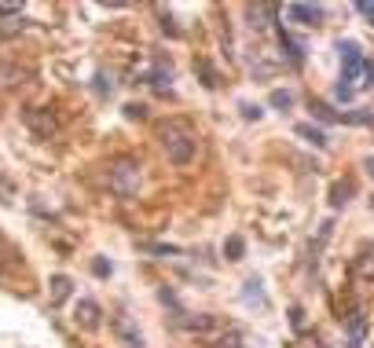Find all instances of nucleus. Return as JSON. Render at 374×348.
<instances>
[{
  "instance_id": "nucleus-1",
  "label": "nucleus",
  "mask_w": 374,
  "mask_h": 348,
  "mask_svg": "<svg viewBox=\"0 0 374 348\" xmlns=\"http://www.w3.org/2000/svg\"><path fill=\"white\" fill-rule=\"evenodd\" d=\"M158 139H162V147H165V154H169L173 165H187L191 158H195V136H191L187 125H180V121L162 125Z\"/></svg>"
},
{
  "instance_id": "nucleus-2",
  "label": "nucleus",
  "mask_w": 374,
  "mask_h": 348,
  "mask_svg": "<svg viewBox=\"0 0 374 348\" xmlns=\"http://www.w3.org/2000/svg\"><path fill=\"white\" fill-rule=\"evenodd\" d=\"M139 162L136 158H114L110 162V191L118 198H133L139 195Z\"/></svg>"
},
{
  "instance_id": "nucleus-3",
  "label": "nucleus",
  "mask_w": 374,
  "mask_h": 348,
  "mask_svg": "<svg viewBox=\"0 0 374 348\" xmlns=\"http://www.w3.org/2000/svg\"><path fill=\"white\" fill-rule=\"evenodd\" d=\"M338 51H341V85H349L356 92V85H364V70H367L364 48L356 41H338Z\"/></svg>"
},
{
  "instance_id": "nucleus-4",
  "label": "nucleus",
  "mask_w": 374,
  "mask_h": 348,
  "mask_svg": "<svg viewBox=\"0 0 374 348\" xmlns=\"http://www.w3.org/2000/svg\"><path fill=\"white\" fill-rule=\"evenodd\" d=\"M287 15L294 22H301V26H319V22H323V8H316V4H290Z\"/></svg>"
},
{
  "instance_id": "nucleus-5",
  "label": "nucleus",
  "mask_w": 374,
  "mask_h": 348,
  "mask_svg": "<svg viewBox=\"0 0 374 348\" xmlns=\"http://www.w3.org/2000/svg\"><path fill=\"white\" fill-rule=\"evenodd\" d=\"M74 323L81 330H96L99 327V304L96 301H81V304H77V312H74Z\"/></svg>"
},
{
  "instance_id": "nucleus-6",
  "label": "nucleus",
  "mask_w": 374,
  "mask_h": 348,
  "mask_svg": "<svg viewBox=\"0 0 374 348\" xmlns=\"http://www.w3.org/2000/svg\"><path fill=\"white\" fill-rule=\"evenodd\" d=\"M22 121L30 125L37 136H51V132H56V118H51V114H41V110H26V114H22Z\"/></svg>"
},
{
  "instance_id": "nucleus-7",
  "label": "nucleus",
  "mask_w": 374,
  "mask_h": 348,
  "mask_svg": "<svg viewBox=\"0 0 374 348\" xmlns=\"http://www.w3.org/2000/svg\"><path fill=\"white\" fill-rule=\"evenodd\" d=\"M364 333H367V315L352 312L349 315V348H364Z\"/></svg>"
},
{
  "instance_id": "nucleus-8",
  "label": "nucleus",
  "mask_w": 374,
  "mask_h": 348,
  "mask_svg": "<svg viewBox=\"0 0 374 348\" xmlns=\"http://www.w3.org/2000/svg\"><path fill=\"white\" fill-rule=\"evenodd\" d=\"M279 48H282V55H290V62H305V44L294 41L287 30H279Z\"/></svg>"
},
{
  "instance_id": "nucleus-9",
  "label": "nucleus",
  "mask_w": 374,
  "mask_h": 348,
  "mask_svg": "<svg viewBox=\"0 0 374 348\" xmlns=\"http://www.w3.org/2000/svg\"><path fill=\"white\" fill-rule=\"evenodd\" d=\"M118 333L128 341V348H144V333H139V330L133 327V319H128L125 312L118 315Z\"/></svg>"
},
{
  "instance_id": "nucleus-10",
  "label": "nucleus",
  "mask_w": 374,
  "mask_h": 348,
  "mask_svg": "<svg viewBox=\"0 0 374 348\" xmlns=\"http://www.w3.org/2000/svg\"><path fill=\"white\" fill-rule=\"evenodd\" d=\"M151 85L158 88V92H169V85H173V67H165V62H158V67L151 70Z\"/></svg>"
},
{
  "instance_id": "nucleus-11",
  "label": "nucleus",
  "mask_w": 374,
  "mask_h": 348,
  "mask_svg": "<svg viewBox=\"0 0 374 348\" xmlns=\"http://www.w3.org/2000/svg\"><path fill=\"white\" fill-rule=\"evenodd\" d=\"M67 297H70V279L56 275V279H51V304H62Z\"/></svg>"
},
{
  "instance_id": "nucleus-12",
  "label": "nucleus",
  "mask_w": 374,
  "mask_h": 348,
  "mask_svg": "<svg viewBox=\"0 0 374 348\" xmlns=\"http://www.w3.org/2000/svg\"><path fill=\"white\" fill-rule=\"evenodd\" d=\"M298 136H305L308 143H316L319 150L327 147V132H323V128H316V125H298Z\"/></svg>"
},
{
  "instance_id": "nucleus-13",
  "label": "nucleus",
  "mask_w": 374,
  "mask_h": 348,
  "mask_svg": "<svg viewBox=\"0 0 374 348\" xmlns=\"http://www.w3.org/2000/svg\"><path fill=\"white\" fill-rule=\"evenodd\" d=\"M349 195H352V184H345V180H338V184L330 187V205H334V209H341V205L349 202Z\"/></svg>"
},
{
  "instance_id": "nucleus-14",
  "label": "nucleus",
  "mask_w": 374,
  "mask_h": 348,
  "mask_svg": "<svg viewBox=\"0 0 374 348\" xmlns=\"http://www.w3.org/2000/svg\"><path fill=\"white\" fill-rule=\"evenodd\" d=\"M246 304H257V308H268V297L261 293V279H250L246 282Z\"/></svg>"
},
{
  "instance_id": "nucleus-15",
  "label": "nucleus",
  "mask_w": 374,
  "mask_h": 348,
  "mask_svg": "<svg viewBox=\"0 0 374 348\" xmlns=\"http://www.w3.org/2000/svg\"><path fill=\"white\" fill-rule=\"evenodd\" d=\"M242 253H246V242H242V235H231L224 242V256H228V261H242Z\"/></svg>"
},
{
  "instance_id": "nucleus-16",
  "label": "nucleus",
  "mask_w": 374,
  "mask_h": 348,
  "mask_svg": "<svg viewBox=\"0 0 374 348\" xmlns=\"http://www.w3.org/2000/svg\"><path fill=\"white\" fill-rule=\"evenodd\" d=\"M268 103H272L275 110H290V107H294V92H287V88H275Z\"/></svg>"
},
{
  "instance_id": "nucleus-17",
  "label": "nucleus",
  "mask_w": 374,
  "mask_h": 348,
  "mask_svg": "<svg viewBox=\"0 0 374 348\" xmlns=\"http://www.w3.org/2000/svg\"><path fill=\"white\" fill-rule=\"evenodd\" d=\"M356 275H359V279H374V253H359Z\"/></svg>"
},
{
  "instance_id": "nucleus-18",
  "label": "nucleus",
  "mask_w": 374,
  "mask_h": 348,
  "mask_svg": "<svg viewBox=\"0 0 374 348\" xmlns=\"http://www.w3.org/2000/svg\"><path fill=\"white\" fill-rule=\"evenodd\" d=\"M144 114H147L144 103H128V107H125V118H128V121H139Z\"/></svg>"
},
{
  "instance_id": "nucleus-19",
  "label": "nucleus",
  "mask_w": 374,
  "mask_h": 348,
  "mask_svg": "<svg viewBox=\"0 0 374 348\" xmlns=\"http://www.w3.org/2000/svg\"><path fill=\"white\" fill-rule=\"evenodd\" d=\"M356 11H359L364 19H371V26H374V0H359V4H356Z\"/></svg>"
},
{
  "instance_id": "nucleus-20",
  "label": "nucleus",
  "mask_w": 374,
  "mask_h": 348,
  "mask_svg": "<svg viewBox=\"0 0 374 348\" xmlns=\"http://www.w3.org/2000/svg\"><path fill=\"white\" fill-rule=\"evenodd\" d=\"M96 92H99L103 99H107V96L114 92V85H107V73H99V77H96Z\"/></svg>"
},
{
  "instance_id": "nucleus-21",
  "label": "nucleus",
  "mask_w": 374,
  "mask_h": 348,
  "mask_svg": "<svg viewBox=\"0 0 374 348\" xmlns=\"http://www.w3.org/2000/svg\"><path fill=\"white\" fill-rule=\"evenodd\" d=\"M242 118H246V121L261 118V107H253V103H242Z\"/></svg>"
},
{
  "instance_id": "nucleus-22",
  "label": "nucleus",
  "mask_w": 374,
  "mask_h": 348,
  "mask_svg": "<svg viewBox=\"0 0 374 348\" xmlns=\"http://www.w3.org/2000/svg\"><path fill=\"white\" fill-rule=\"evenodd\" d=\"M0 15H22L19 4H0Z\"/></svg>"
},
{
  "instance_id": "nucleus-23",
  "label": "nucleus",
  "mask_w": 374,
  "mask_h": 348,
  "mask_svg": "<svg viewBox=\"0 0 374 348\" xmlns=\"http://www.w3.org/2000/svg\"><path fill=\"white\" fill-rule=\"evenodd\" d=\"M334 96H338V99H345V103H349V99H352V88H349V85H338V92H334Z\"/></svg>"
},
{
  "instance_id": "nucleus-24",
  "label": "nucleus",
  "mask_w": 374,
  "mask_h": 348,
  "mask_svg": "<svg viewBox=\"0 0 374 348\" xmlns=\"http://www.w3.org/2000/svg\"><path fill=\"white\" fill-rule=\"evenodd\" d=\"M92 268H96V275H110V264L107 261H96Z\"/></svg>"
},
{
  "instance_id": "nucleus-25",
  "label": "nucleus",
  "mask_w": 374,
  "mask_h": 348,
  "mask_svg": "<svg viewBox=\"0 0 374 348\" xmlns=\"http://www.w3.org/2000/svg\"><path fill=\"white\" fill-rule=\"evenodd\" d=\"M367 173L374 176V158H367Z\"/></svg>"
}]
</instances>
